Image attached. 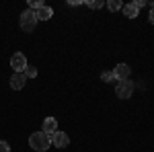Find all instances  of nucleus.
I'll use <instances>...</instances> for the list:
<instances>
[{"mask_svg":"<svg viewBox=\"0 0 154 152\" xmlns=\"http://www.w3.org/2000/svg\"><path fill=\"white\" fill-rule=\"evenodd\" d=\"M49 144H51V138L43 132H33L31 138H29V146L35 152H45L49 148Z\"/></svg>","mask_w":154,"mask_h":152,"instance_id":"f257e3e1","label":"nucleus"},{"mask_svg":"<svg viewBox=\"0 0 154 152\" xmlns=\"http://www.w3.org/2000/svg\"><path fill=\"white\" fill-rule=\"evenodd\" d=\"M37 14L35 11H31V8H27V11L21 12V17H19V25H21V29H23L25 33H33L37 27Z\"/></svg>","mask_w":154,"mask_h":152,"instance_id":"f03ea898","label":"nucleus"},{"mask_svg":"<svg viewBox=\"0 0 154 152\" xmlns=\"http://www.w3.org/2000/svg\"><path fill=\"white\" fill-rule=\"evenodd\" d=\"M131 93H134V82H130V78H128V80L117 82V86H115V95H117L119 99H130Z\"/></svg>","mask_w":154,"mask_h":152,"instance_id":"7ed1b4c3","label":"nucleus"},{"mask_svg":"<svg viewBox=\"0 0 154 152\" xmlns=\"http://www.w3.org/2000/svg\"><path fill=\"white\" fill-rule=\"evenodd\" d=\"M11 66H12V70L14 72H25L27 70V58H25V54H21V51H17L14 56L11 58Z\"/></svg>","mask_w":154,"mask_h":152,"instance_id":"20e7f679","label":"nucleus"},{"mask_svg":"<svg viewBox=\"0 0 154 152\" xmlns=\"http://www.w3.org/2000/svg\"><path fill=\"white\" fill-rule=\"evenodd\" d=\"M51 144H54L56 148H68L70 138H68L66 132H54V134H51Z\"/></svg>","mask_w":154,"mask_h":152,"instance_id":"39448f33","label":"nucleus"},{"mask_svg":"<svg viewBox=\"0 0 154 152\" xmlns=\"http://www.w3.org/2000/svg\"><path fill=\"white\" fill-rule=\"evenodd\" d=\"M130 74H131V68L130 66H128V64H123V62H121V64H117V66H115V70H113V76H115V80H128V78H130Z\"/></svg>","mask_w":154,"mask_h":152,"instance_id":"423d86ee","label":"nucleus"},{"mask_svg":"<svg viewBox=\"0 0 154 152\" xmlns=\"http://www.w3.org/2000/svg\"><path fill=\"white\" fill-rule=\"evenodd\" d=\"M25 84H27V76H25V72H14L11 76V88L12 91H21Z\"/></svg>","mask_w":154,"mask_h":152,"instance_id":"0eeeda50","label":"nucleus"},{"mask_svg":"<svg viewBox=\"0 0 154 152\" xmlns=\"http://www.w3.org/2000/svg\"><path fill=\"white\" fill-rule=\"evenodd\" d=\"M41 132L48 134L49 138H51V134L58 132V119H56V117H45L43 123H41Z\"/></svg>","mask_w":154,"mask_h":152,"instance_id":"6e6552de","label":"nucleus"},{"mask_svg":"<svg viewBox=\"0 0 154 152\" xmlns=\"http://www.w3.org/2000/svg\"><path fill=\"white\" fill-rule=\"evenodd\" d=\"M35 14H37V21H49V19L54 17V11L49 8L48 4H43V6H39L35 11Z\"/></svg>","mask_w":154,"mask_h":152,"instance_id":"1a4fd4ad","label":"nucleus"},{"mask_svg":"<svg viewBox=\"0 0 154 152\" xmlns=\"http://www.w3.org/2000/svg\"><path fill=\"white\" fill-rule=\"evenodd\" d=\"M121 11H123V14H125V17H128V19H136V17H138V6H136V4H134V2H130V4H123V8H121Z\"/></svg>","mask_w":154,"mask_h":152,"instance_id":"9d476101","label":"nucleus"},{"mask_svg":"<svg viewBox=\"0 0 154 152\" xmlns=\"http://www.w3.org/2000/svg\"><path fill=\"white\" fill-rule=\"evenodd\" d=\"M107 6H109V11H113V12H117V11L123 8V4H121L119 0H109V2H107Z\"/></svg>","mask_w":154,"mask_h":152,"instance_id":"9b49d317","label":"nucleus"},{"mask_svg":"<svg viewBox=\"0 0 154 152\" xmlns=\"http://www.w3.org/2000/svg\"><path fill=\"white\" fill-rule=\"evenodd\" d=\"M101 80L103 82H115V76H113V70H105L101 74Z\"/></svg>","mask_w":154,"mask_h":152,"instance_id":"f8f14e48","label":"nucleus"},{"mask_svg":"<svg viewBox=\"0 0 154 152\" xmlns=\"http://www.w3.org/2000/svg\"><path fill=\"white\" fill-rule=\"evenodd\" d=\"M88 4V8H93V11H99V8H103L105 6V2L103 0H91V2H86Z\"/></svg>","mask_w":154,"mask_h":152,"instance_id":"ddd939ff","label":"nucleus"},{"mask_svg":"<svg viewBox=\"0 0 154 152\" xmlns=\"http://www.w3.org/2000/svg\"><path fill=\"white\" fill-rule=\"evenodd\" d=\"M25 76H27V78H35V76H37V68H35V66H27Z\"/></svg>","mask_w":154,"mask_h":152,"instance_id":"4468645a","label":"nucleus"},{"mask_svg":"<svg viewBox=\"0 0 154 152\" xmlns=\"http://www.w3.org/2000/svg\"><path fill=\"white\" fill-rule=\"evenodd\" d=\"M0 152H11V144L4 140H0Z\"/></svg>","mask_w":154,"mask_h":152,"instance_id":"2eb2a0df","label":"nucleus"},{"mask_svg":"<svg viewBox=\"0 0 154 152\" xmlns=\"http://www.w3.org/2000/svg\"><path fill=\"white\" fill-rule=\"evenodd\" d=\"M134 4H136V6H138V11H140V8H142L144 4H146V2H144V0H136V2H134Z\"/></svg>","mask_w":154,"mask_h":152,"instance_id":"dca6fc26","label":"nucleus"},{"mask_svg":"<svg viewBox=\"0 0 154 152\" xmlns=\"http://www.w3.org/2000/svg\"><path fill=\"white\" fill-rule=\"evenodd\" d=\"M150 23L154 25V8H152V11H150Z\"/></svg>","mask_w":154,"mask_h":152,"instance_id":"f3484780","label":"nucleus"},{"mask_svg":"<svg viewBox=\"0 0 154 152\" xmlns=\"http://www.w3.org/2000/svg\"><path fill=\"white\" fill-rule=\"evenodd\" d=\"M152 8H154V2H152Z\"/></svg>","mask_w":154,"mask_h":152,"instance_id":"a211bd4d","label":"nucleus"}]
</instances>
